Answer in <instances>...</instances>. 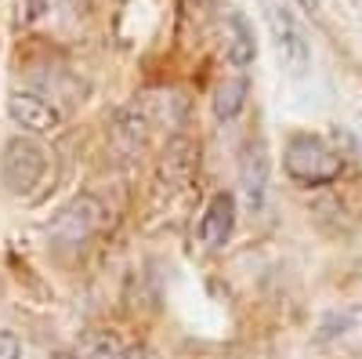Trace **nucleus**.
<instances>
[{"mask_svg":"<svg viewBox=\"0 0 362 359\" xmlns=\"http://www.w3.org/2000/svg\"><path fill=\"white\" fill-rule=\"evenodd\" d=\"M47 171V149L29 138V135H15L8 145H4V156H0V178H4L8 193L15 196H29L40 178Z\"/></svg>","mask_w":362,"mask_h":359,"instance_id":"nucleus-2","label":"nucleus"},{"mask_svg":"<svg viewBox=\"0 0 362 359\" xmlns=\"http://www.w3.org/2000/svg\"><path fill=\"white\" fill-rule=\"evenodd\" d=\"M232 229H235V196L232 193H214V196L206 200L203 218L196 225L199 244L218 251V247H225L228 239H232Z\"/></svg>","mask_w":362,"mask_h":359,"instance_id":"nucleus-7","label":"nucleus"},{"mask_svg":"<svg viewBox=\"0 0 362 359\" xmlns=\"http://www.w3.org/2000/svg\"><path fill=\"white\" fill-rule=\"evenodd\" d=\"M102 225H105V203L90 193H80L58 211L51 236H54L58 247H83Z\"/></svg>","mask_w":362,"mask_h":359,"instance_id":"nucleus-3","label":"nucleus"},{"mask_svg":"<svg viewBox=\"0 0 362 359\" xmlns=\"http://www.w3.org/2000/svg\"><path fill=\"white\" fill-rule=\"evenodd\" d=\"M247 98H250L247 76H225V80L214 87V98H210V106H214V116L221 120V124H228V120H235L239 113L247 109Z\"/></svg>","mask_w":362,"mask_h":359,"instance_id":"nucleus-9","label":"nucleus"},{"mask_svg":"<svg viewBox=\"0 0 362 359\" xmlns=\"http://www.w3.org/2000/svg\"><path fill=\"white\" fill-rule=\"evenodd\" d=\"M8 116L29 135H54L66 120L62 109H58L54 102H47L44 95H37V91H15L8 98Z\"/></svg>","mask_w":362,"mask_h":359,"instance_id":"nucleus-5","label":"nucleus"},{"mask_svg":"<svg viewBox=\"0 0 362 359\" xmlns=\"http://www.w3.org/2000/svg\"><path fill=\"white\" fill-rule=\"evenodd\" d=\"M76 359H127V352L119 348V341L105 331H90L83 341H80V352Z\"/></svg>","mask_w":362,"mask_h":359,"instance_id":"nucleus-10","label":"nucleus"},{"mask_svg":"<svg viewBox=\"0 0 362 359\" xmlns=\"http://www.w3.org/2000/svg\"><path fill=\"white\" fill-rule=\"evenodd\" d=\"M358 319V312L355 309H348V312H337L329 323H322V331H319V341H329V338H337V334H344L348 326Z\"/></svg>","mask_w":362,"mask_h":359,"instance_id":"nucleus-11","label":"nucleus"},{"mask_svg":"<svg viewBox=\"0 0 362 359\" xmlns=\"http://www.w3.org/2000/svg\"><path fill=\"white\" fill-rule=\"evenodd\" d=\"M239 186H243L247 211L261 215L268 200V153L261 142H247L243 156H239Z\"/></svg>","mask_w":362,"mask_h":359,"instance_id":"nucleus-6","label":"nucleus"},{"mask_svg":"<svg viewBox=\"0 0 362 359\" xmlns=\"http://www.w3.org/2000/svg\"><path fill=\"white\" fill-rule=\"evenodd\" d=\"M283 171H286L290 182L305 186V189H319V186L337 182L344 164H341V156L322 138H315V135H293L286 142V149H283Z\"/></svg>","mask_w":362,"mask_h":359,"instance_id":"nucleus-1","label":"nucleus"},{"mask_svg":"<svg viewBox=\"0 0 362 359\" xmlns=\"http://www.w3.org/2000/svg\"><path fill=\"white\" fill-rule=\"evenodd\" d=\"M0 359H22V341L15 331H0Z\"/></svg>","mask_w":362,"mask_h":359,"instance_id":"nucleus-12","label":"nucleus"},{"mask_svg":"<svg viewBox=\"0 0 362 359\" xmlns=\"http://www.w3.org/2000/svg\"><path fill=\"white\" fill-rule=\"evenodd\" d=\"M264 22H268V33H272V40H276L279 58L290 66V73H305L308 62H312V44L305 37V29H300V22L286 8L272 4V0L264 4Z\"/></svg>","mask_w":362,"mask_h":359,"instance_id":"nucleus-4","label":"nucleus"},{"mask_svg":"<svg viewBox=\"0 0 362 359\" xmlns=\"http://www.w3.org/2000/svg\"><path fill=\"white\" fill-rule=\"evenodd\" d=\"M225 58L235 69H247L257 58V44H254V29L243 15H228L225 18Z\"/></svg>","mask_w":362,"mask_h":359,"instance_id":"nucleus-8","label":"nucleus"},{"mask_svg":"<svg viewBox=\"0 0 362 359\" xmlns=\"http://www.w3.org/2000/svg\"><path fill=\"white\" fill-rule=\"evenodd\" d=\"M297 4L305 8V11H319V0H297Z\"/></svg>","mask_w":362,"mask_h":359,"instance_id":"nucleus-13","label":"nucleus"}]
</instances>
